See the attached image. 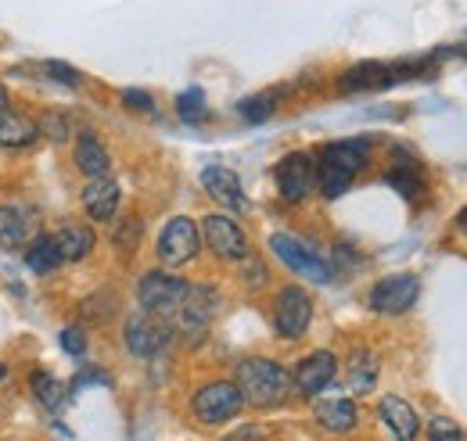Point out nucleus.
<instances>
[{
  "mask_svg": "<svg viewBox=\"0 0 467 441\" xmlns=\"http://www.w3.org/2000/svg\"><path fill=\"white\" fill-rule=\"evenodd\" d=\"M176 313H180L176 323H180L183 331L202 337V333L209 331V323L216 320V313H220V291H216L213 283H191Z\"/></svg>",
  "mask_w": 467,
  "mask_h": 441,
  "instance_id": "9b49d317",
  "label": "nucleus"
},
{
  "mask_svg": "<svg viewBox=\"0 0 467 441\" xmlns=\"http://www.w3.org/2000/svg\"><path fill=\"white\" fill-rule=\"evenodd\" d=\"M61 266V251L55 233H40L33 237V244L26 248V270L36 276H51Z\"/></svg>",
  "mask_w": 467,
  "mask_h": 441,
  "instance_id": "412c9836",
  "label": "nucleus"
},
{
  "mask_svg": "<svg viewBox=\"0 0 467 441\" xmlns=\"http://www.w3.org/2000/svg\"><path fill=\"white\" fill-rule=\"evenodd\" d=\"M335 374H338V359H335V352H327V348H317V352H309L298 366H295V377L292 385L298 395H306V398H317L320 391H327V387L335 385Z\"/></svg>",
  "mask_w": 467,
  "mask_h": 441,
  "instance_id": "ddd939ff",
  "label": "nucleus"
},
{
  "mask_svg": "<svg viewBox=\"0 0 467 441\" xmlns=\"http://www.w3.org/2000/svg\"><path fill=\"white\" fill-rule=\"evenodd\" d=\"M122 341H126L130 355H137V359H151V355H159V352L173 341V327H170L166 320H159L155 313H137V316L126 320Z\"/></svg>",
  "mask_w": 467,
  "mask_h": 441,
  "instance_id": "1a4fd4ad",
  "label": "nucleus"
},
{
  "mask_svg": "<svg viewBox=\"0 0 467 441\" xmlns=\"http://www.w3.org/2000/svg\"><path fill=\"white\" fill-rule=\"evenodd\" d=\"M274 111H277V101H274L270 94H255V97H244V101L237 105V115H241L244 122H252V126L266 122Z\"/></svg>",
  "mask_w": 467,
  "mask_h": 441,
  "instance_id": "cd10ccee",
  "label": "nucleus"
},
{
  "mask_svg": "<svg viewBox=\"0 0 467 441\" xmlns=\"http://www.w3.org/2000/svg\"><path fill=\"white\" fill-rule=\"evenodd\" d=\"M457 230H461V233L467 237V209L461 212V216H457Z\"/></svg>",
  "mask_w": 467,
  "mask_h": 441,
  "instance_id": "e433bc0d",
  "label": "nucleus"
},
{
  "mask_svg": "<svg viewBox=\"0 0 467 441\" xmlns=\"http://www.w3.org/2000/svg\"><path fill=\"white\" fill-rule=\"evenodd\" d=\"M122 105L133 111H144V115H151L155 111V101L144 94V90H122Z\"/></svg>",
  "mask_w": 467,
  "mask_h": 441,
  "instance_id": "72a5a7b5",
  "label": "nucleus"
},
{
  "mask_svg": "<svg viewBox=\"0 0 467 441\" xmlns=\"http://www.w3.org/2000/svg\"><path fill=\"white\" fill-rule=\"evenodd\" d=\"M176 115L187 122V126H198V122H205L209 118V105H205V90H198V87H191V90H183L180 97H176Z\"/></svg>",
  "mask_w": 467,
  "mask_h": 441,
  "instance_id": "bb28decb",
  "label": "nucleus"
},
{
  "mask_svg": "<svg viewBox=\"0 0 467 441\" xmlns=\"http://www.w3.org/2000/svg\"><path fill=\"white\" fill-rule=\"evenodd\" d=\"M417 298H420V280L413 273H396L378 280L370 287L367 305L374 313H381V316H403V313H410L417 305Z\"/></svg>",
  "mask_w": 467,
  "mask_h": 441,
  "instance_id": "6e6552de",
  "label": "nucleus"
},
{
  "mask_svg": "<svg viewBox=\"0 0 467 441\" xmlns=\"http://www.w3.org/2000/svg\"><path fill=\"white\" fill-rule=\"evenodd\" d=\"M55 241H58L61 262H79V259H87V255L94 251V244H98L94 230L83 226V222H65L58 233H55Z\"/></svg>",
  "mask_w": 467,
  "mask_h": 441,
  "instance_id": "aec40b11",
  "label": "nucleus"
},
{
  "mask_svg": "<svg viewBox=\"0 0 467 441\" xmlns=\"http://www.w3.org/2000/svg\"><path fill=\"white\" fill-rule=\"evenodd\" d=\"M36 129H44L55 144H65L72 137V118H68V111H44V118H40Z\"/></svg>",
  "mask_w": 467,
  "mask_h": 441,
  "instance_id": "c85d7f7f",
  "label": "nucleus"
},
{
  "mask_svg": "<svg viewBox=\"0 0 467 441\" xmlns=\"http://www.w3.org/2000/svg\"><path fill=\"white\" fill-rule=\"evenodd\" d=\"M234 385L241 387L244 402L248 405H259V409H274L288 398L292 391V374L274 363V359H263V355H248L237 363V377Z\"/></svg>",
  "mask_w": 467,
  "mask_h": 441,
  "instance_id": "f03ea898",
  "label": "nucleus"
},
{
  "mask_svg": "<svg viewBox=\"0 0 467 441\" xmlns=\"http://www.w3.org/2000/svg\"><path fill=\"white\" fill-rule=\"evenodd\" d=\"M313 416H317V424H320L324 431H331V435H349L352 427L359 424V409H356V402L346 398V395L320 398V402L313 405Z\"/></svg>",
  "mask_w": 467,
  "mask_h": 441,
  "instance_id": "f3484780",
  "label": "nucleus"
},
{
  "mask_svg": "<svg viewBox=\"0 0 467 441\" xmlns=\"http://www.w3.org/2000/svg\"><path fill=\"white\" fill-rule=\"evenodd\" d=\"M370 166V140H335L317 155V190L324 198H342L352 187L356 172Z\"/></svg>",
  "mask_w": 467,
  "mask_h": 441,
  "instance_id": "f257e3e1",
  "label": "nucleus"
},
{
  "mask_svg": "<svg viewBox=\"0 0 467 441\" xmlns=\"http://www.w3.org/2000/svg\"><path fill=\"white\" fill-rule=\"evenodd\" d=\"M140 230H144V226H140V220H126L116 230V248L122 251V255L137 248V241H140Z\"/></svg>",
  "mask_w": 467,
  "mask_h": 441,
  "instance_id": "2f4dec72",
  "label": "nucleus"
},
{
  "mask_svg": "<svg viewBox=\"0 0 467 441\" xmlns=\"http://www.w3.org/2000/svg\"><path fill=\"white\" fill-rule=\"evenodd\" d=\"M313 323V298L309 291H302L298 283H288L277 291V302H274V331L281 333L285 341H298L306 337Z\"/></svg>",
  "mask_w": 467,
  "mask_h": 441,
  "instance_id": "39448f33",
  "label": "nucleus"
},
{
  "mask_svg": "<svg viewBox=\"0 0 467 441\" xmlns=\"http://www.w3.org/2000/svg\"><path fill=\"white\" fill-rule=\"evenodd\" d=\"M29 387H33L36 402L44 409H51V413H58L61 405H65V398H68V387L61 385L55 374H47V370H33L29 374Z\"/></svg>",
  "mask_w": 467,
  "mask_h": 441,
  "instance_id": "a878e982",
  "label": "nucleus"
},
{
  "mask_svg": "<svg viewBox=\"0 0 467 441\" xmlns=\"http://www.w3.org/2000/svg\"><path fill=\"white\" fill-rule=\"evenodd\" d=\"M263 438H266V431H263V427H255V424H248V427H241V431L227 435L223 441H263Z\"/></svg>",
  "mask_w": 467,
  "mask_h": 441,
  "instance_id": "f704fd0d",
  "label": "nucleus"
},
{
  "mask_svg": "<svg viewBox=\"0 0 467 441\" xmlns=\"http://www.w3.org/2000/svg\"><path fill=\"white\" fill-rule=\"evenodd\" d=\"M4 374H7V370H4V363H0V381H4Z\"/></svg>",
  "mask_w": 467,
  "mask_h": 441,
  "instance_id": "58836bf2",
  "label": "nucleus"
},
{
  "mask_svg": "<svg viewBox=\"0 0 467 441\" xmlns=\"http://www.w3.org/2000/svg\"><path fill=\"white\" fill-rule=\"evenodd\" d=\"M198 248H202V230H198V222L187 220V216H173V220L166 222L162 233H159V244H155L162 266H170V270L187 266L198 255Z\"/></svg>",
  "mask_w": 467,
  "mask_h": 441,
  "instance_id": "423d86ee",
  "label": "nucleus"
},
{
  "mask_svg": "<svg viewBox=\"0 0 467 441\" xmlns=\"http://www.w3.org/2000/svg\"><path fill=\"white\" fill-rule=\"evenodd\" d=\"M202 244H209V248H213L220 259H227V262H241V259H248V251H252L244 230H241L231 216H205V220H202Z\"/></svg>",
  "mask_w": 467,
  "mask_h": 441,
  "instance_id": "f8f14e48",
  "label": "nucleus"
},
{
  "mask_svg": "<svg viewBox=\"0 0 467 441\" xmlns=\"http://www.w3.org/2000/svg\"><path fill=\"white\" fill-rule=\"evenodd\" d=\"M378 374H381V359L374 348H356L346 359V381L356 395H370L378 385Z\"/></svg>",
  "mask_w": 467,
  "mask_h": 441,
  "instance_id": "6ab92c4d",
  "label": "nucleus"
},
{
  "mask_svg": "<svg viewBox=\"0 0 467 441\" xmlns=\"http://www.w3.org/2000/svg\"><path fill=\"white\" fill-rule=\"evenodd\" d=\"M187 280H180L173 273H162V270H151V273L140 276L137 283V302L144 313H155V316H170L180 309L183 294H187Z\"/></svg>",
  "mask_w": 467,
  "mask_h": 441,
  "instance_id": "0eeeda50",
  "label": "nucleus"
},
{
  "mask_svg": "<svg viewBox=\"0 0 467 441\" xmlns=\"http://www.w3.org/2000/svg\"><path fill=\"white\" fill-rule=\"evenodd\" d=\"M385 183H389L392 190H400L407 201H413V198L420 194V187H424V172H420V166H417L410 155H400V151H396V166L385 172Z\"/></svg>",
  "mask_w": 467,
  "mask_h": 441,
  "instance_id": "5701e85b",
  "label": "nucleus"
},
{
  "mask_svg": "<svg viewBox=\"0 0 467 441\" xmlns=\"http://www.w3.org/2000/svg\"><path fill=\"white\" fill-rule=\"evenodd\" d=\"M29 237V216L15 205H0V251H15Z\"/></svg>",
  "mask_w": 467,
  "mask_h": 441,
  "instance_id": "393cba45",
  "label": "nucleus"
},
{
  "mask_svg": "<svg viewBox=\"0 0 467 441\" xmlns=\"http://www.w3.org/2000/svg\"><path fill=\"white\" fill-rule=\"evenodd\" d=\"M36 137V122H29L18 111H0V148H29Z\"/></svg>",
  "mask_w": 467,
  "mask_h": 441,
  "instance_id": "b1692460",
  "label": "nucleus"
},
{
  "mask_svg": "<svg viewBox=\"0 0 467 441\" xmlns=\"http://www.w3.org/2000/svg\"><path fill=\"white\" fill-rule=\"evenodd\" d=\"M270 251L292 270V273L306 276L313 283H331L335 280V266L327 259H320L306 241H298L292 233H274L270 237Z\"/></svg>",
  "mask_w": 467,
  "mask_h": 441,
  "instance_id": "20e7f679",
  "label": "nucleus"
},
{
  "mask_svg": "<svg viewBox=\"0 0 467 441\" xmlns=\"http://www.w3.org/2000/svg\"><path fill=\"white\" fill-rule=\"evenodd\" d=\"M428 441H464V431L450 416H431L428 420Z\"/></svg>",
  "mask_w": 467,
  "mask_h": 441,
  "instance_id": "c756f323",
  "label": "nucleus"
},
{
  "mask_svg": "<svg viewBox=\"0 0 467 441\" xmlns=\"http://www.w3.org/2000/svg\"><path fill=\"white\" fill-rule=\"evenodd\" d=\"M378 413H381V424L396 435V441H417V435H420V416L413 413V405H410L407 398L385 395L378 402Z\"/></svg>",
  "mask_w": 467,
  "mask_h": 441,
  "instance_id": "dca6fc26",
  "label": "nucleus"
},
{
  "mask_svg": "<svg viewBox=\"0 0 467 441\" xmlns=\"http://www.w3.org/2000/svg\"><path fill=\"white\" fill-rule=\"evenodd\" d=\"M0 111H7V90L0 87Z\"/></svg>",
  "mask_w": 467,
  "mask_h": 441,
  "instance_id": "4c0bfd02",
  "label": "nucleus"
},
{
  "mask_svg": "<svg viewBox=\"0 0 467 441\" xmlns=\"http://www.w3.org/2000/svg\"><path fill=\"white\" fill-rule=\"evenodd\" d=\"M202 187H205V194H209L220 209H227V212H248V198H244L241 179H237L234 169H227V166L202 169Z\"/></svg>",
  "mask_w": 467,
  "mask_h": 441,
  "instance_id": "4468645a",
  "label": "nucleus"
},
{
  "mask_svg": "<svg viewBox=\"0 0 467 441\" xmlns=\"http://www.w3.org/2000/svg\"><path fill=\"white\" fill-rule=\"evenodd\" d=\"M119 201H122V190L112 176H98L83 187V209L94 222H112L119 212Z\"/></svg>",
  "mask_w": 467,
  "mask_h": 441,
  "instance_id": "2eb2a0df",
  "label": "nucleus"
},
{
  "mask_svg": "<svg viewBox=\"0 0 467 441\" xmlns=\"http://www.w3.org/2000/svg\"><path fill=\"white\" fill-rule=\"evenodd\" d=\"M76 166L83 169L90 179H98V176H109V169H112V159H109V148L94 137V133H83L79 140H76Z\"/></svg>",
  "mask_w": 467,
  "mask_h": 441,
  "instance_id": "4be33fe9",
  "label": "nucleus"
},
{
  "mask_svg": "<svg viewBox=\"0 0 467 441\" xmlns=\"http://www.w3.org/2000/svg\"><path fill=\"white\" fill-rule=\"evenodd\" d=\"M94 381H101V385H109V374L105 370H83L76 381H72V387H90Z\"/></svg>",
  "mask_w": 467,
  "mask_h": 441,
  "instance_id": "c9c22d12",
  "label": "nucleus"
},
{
  "mask_svg": "<svg viewBox=\"0 0 467 441\" xmlns=\"http://www.w3.org/2000/svg\"><path fill=\"white\" fill-rule=\"evenodd\" d=\"M241 409H244V395H241V387L234 385V381H209V385L198 387L194 398H191L194 420H202L209 427L241 416Z\"/></svg>",
  "mask_w": 467,
  "mask_h": 441,
  "instance_id": "7ed1b4c3",
  "label": "nucleus"
},
{
  "mask_svg": "<svg viewBox=\"0 0 467 441\" xmlns=\"http://www.w3.org/2000/svg\"><path fill=\"white\" fill-rule=\"evenodd\" d=\"M274 176H277L281 198L298 205V201H306V198L313 194V187H317V159H313L309 151H292V155H285V159L277 162Z\"/></svg>",
  "mask_w": 467,
  "mask_h": 441,
  "instance_id": "9d476101",
  "label": "nucleus"
},
{
  "mask_svg": "<svg viewBox=\"0 0 467 441\" xmlns=\"http://www.w3.org/2000/svg\"><path fill=\"white\" fill-rule=\"evenodd\" d=\"M44 72H47L51 79H58L61 87H79V83H83V76H79L72 65H65V61H44Z\"/></svg>",
  "mask_w": 467,
  "mask_h": 441,
  "instance_id": "473e14b6",
  "label": "nucleus"
},
{
  "mask_svg": "<svg viewBox=\"0 0 467 441\" xmlns=\"http://www.w3.org/2000/svg\"><path fill=\"white\" fill-rule=\"evenodd\" d=\"M396 83V72L389 68V65H381V61H363V65H352L349 72L342 76V90H349V94H363V90H385V87H392Z\"/></svg>",
  "mask_w": 467,
  "mask_h": 441,
  "instance_id": "a211bd4d",
  "label": "nucleus"
},
{
  "mask_svg": "<svg viewBox=\"0 0 467 441\" xmlns=\"http://www.w3.org/2000/svg\"><path fill=\"white\" fill-rule=\"evenodd\" d=\"M58 341L61 348H65V355H72V359H83L87 355V333L79 331V327H65Z\"/></svg>",
  "mask_w": 467,
  "mask_h": 441,
  "instance_id": "7c9ffc66",
  "label": "nucleus"
}]
</instances>
